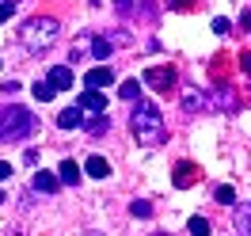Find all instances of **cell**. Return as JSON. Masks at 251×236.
<instances>
[{
  "label": "cell",
  "mask_w": 251,
  "mask_h": 236,
  "mask_svg": "<svg viewBox=\"0 0 251 236\" xmlns=\"http://www.w3.org/2000/svg\"><path fill=\"white\" fill-rule=\"evenodd\" d=\"M129 130H133V137L141 145H160L164 141V114H160V107L149 103V99H137V107L129 114Z\"/></svg>",
  "instance_id": "obj_1"
},
{
  "label": "cell",
  "mask_w": 251,
  "mask_h": 236,
  "mask_svg": "<svg viewBox=\"0 0 251 236\" xmlns=\"http://www.w3.org/2000/svg\"><path fill=\"white\" fill-rule=\"evenodd\" d=\"M34 130H38V118L27 107H0V141H23Z\"/></svg>",
  "instance_id": "obj_2"
},
{
  "label": "cell",
  "mask_w": 251,
  "mask_h": 236,
  "mask_svg": "<svg viewBox=\"0 0 251 236\" xmlns=\"http://www.w3.org/2000/svg\"><path fill=\"white\" fill-rule=\"evenodd\" d=\"M53 38H57V19H46V16L27 19V23H23V31H19V42L31 50V53H42Z\"/></svg>",
  "instance_id": "obj_3"
},
{
  "label": "cell",
  "mask_w": 251,
  "mask_h": 236,
  "mask_svg": "<svg viewBox=\"0 0 251 236\" xmlns=\"http://www.w3.org/2000/svg\"><path fill=\"white\" fill-rule=\"evenodd\" d=\"M175 69L172 65H152V69H145V84H152L156 92H172L175 88Z\"/></svg>",
  "instance_id": "obj_4"
},
{
  "label": "cell",
  "mask_w": 251,
  "mask_h": 236,
  "mask_svg": "<svg viewBox=\"0 0 251 236\" xmlns=\"http://www.w3.org/2000/svg\"><path fill=\"white\" fill-rule=\"evenodd\" d=\"M84 84H88V88H95V92H99V88H110V84H114V73H110V65H95V69H88Z\"/></svg>",
  "instance_id": "obj_5"
},
{
  "label": "cell",
  "mask_w": 251,
  "mask_h": 236,
  "mask_svg": "<svg viewBox=\"0 0 251 236\" xmlns=\"http://www.w3.org/2000/svg\"><path fill=\"white\" fill-rule=\"evenodd\" d=\"M76 107H80V110H88V114H103V110H107V95L92 88V92H84V95L76 99Z\"/></svg>",
  "instance_id": "obj_6"
},
{
  "label": "cell",
  "mask_w": 251,
  "mask_h": 236,
  "mask_svg": "<svg viewBox=\"0 0 251 236\" xmlns=\"http://www.w3.org/2000/svg\"><path fill=\"white\" fill-rule=\"evenodd\" d=\"M172 183H175V187H194V183H198V168H194L190 160L175 164V172H172Z\"/></svg>",
  "instance_id": "obj_7"
},
{
  "label": "cell",
  "mask_w": 251,
  "mask_h": 236,
  "mask_svg": "<svg viewBox=\"0 0 251 236\" xmlns=\"http://www.w3.org/2000/svg\"><path fill=\"white\" fill-rule=\"evenodd\" d=\"M46 80L57 88V92H69V88H73V69H69V65H57V69H50Z\"/></svg>",
  "instance_id": "obj_8"
},
{
  "label": "cell",
  "mask_w": 251,
  "mask_h": 236,
  "mask_svg": "<svg viewBox=\"0 0 251 236\" xmlns=\"http://www.w3.org/2000/svg\"><path fill=\"white\" fill-rule=\"evenodd\" d=\"M31 187L38 190V194H53V190L61 187V183H57V175H53V172H38V175H34V183H31Z\"/></svg>",
  "instance_id": "obj_9"
},
{
  "label": "cell",
  "mask_w": 251,
  "mask_h": 236,
  "mask_svg": "<svg viewBox=\"0 0 251 236\" xmlns=\"http://www.w3.org/2000/svg\"><path fill=\"white\" fill-rule=\"evenodd\" d=\"M57 126H61V130H76V126H84V110H80V107H69V110H61Z\"/></svg>",
  "instance_id": "obj_10"
},
{
  "label": "cell",
  "mask_w": 251,
  "mask_h": 236,
  "mask_svg": "<svg viewBox=\"0 0 251 236\" xmlns=\"http://www.w3.org/2000/svg\"><path fill=\"white\" fill-rule=\"evenodd\" d=\"M236 229H240V236H251V202H244V206H236Z\"/></svg>",
  "instance_id": "obj_11"
},
{
  "label": "cell",
  "mask_w": 251,
  "mask_h": 236,
  "mask_svg": "<svg viewBox=\"0 0 251 236\" xmlns=\"http://www.w3.org/2000/svg\"><path fill=\"white\" fill-rule=\"evenodd\" d=\"M84 172L92 175V179H107V175H110V164H107L103 157H92L88 164H84Z\"/></svg>",
  "instance_id": "obj_12"
},
{
  "label": "cell",
  "mask_w": 251,
  "mask_h": 236,
  "mask_svg": "<svg viewBox=\"0 0 251 236\" xmlns=\"http://www.w3.org/2000/svg\"><path fill=\"white\" fill-rule=\"evenodd\" d=\"M57 179H61V183H76V179H80L76 160H61V168H57Z\"/></svg>",
  "instance_id": "obj_13"
},
{
  "label": "cell",
  "mask_w": 251,
  "mask_h": 236,
  "mask_svg": "<svg viewBox=\"0 0 251 236\" xmlns=\"http://www.w3.org/2000/svg\"><path fill=\"white\" fill-rule=\"evenodd\" d=\"M31 92H34V99H42V103H50V99H53V95H57V88H53V84H50V80H38V84H34Z\"/></svg>",
  "instance_id": "obj_14"
},
{
  "label": "cell",
  "mask_w": 251,
  "mask_h": 236,
  "mask_svg": "<svg viewBox=\"0 0 251 236\" xmlns=\"http://www.w3.org/2000/svg\"><path fill=\"white\" fill-rule=\"evenodd\" d=\"M183 107H187V110H198V107H205V95L198 92V88H187V95H183Z\"/></svg>",
  "instance_id": "obj_15"
},
{
  "label": "cell",
  "mask_w": 251,
  "mask_h": 236,
  "mask_svg": "<svg viewBox=\"0 0 251 236\" xmlns=\"http://www.w3.org/2000/svg\"><path fill=\"white\" fill-rule=\"evenodd\" d=\"M84 130H88V133H95V137H99V133H107V114H92Z\"/></svg>",
  "instance_id": "obj_16"
},
{
  "label": "cell",
  "mask_w": 251,
  "mask_h": 236,
  "mask_svg": "<svg viewBox=\"0 0 251 236\" xmlns=\"http://www.w3.org/2000/svg\"><path fill=\"white\" fill-rule=\"evenodd\" d=\"M187 229H190V236H209V221L205 217H190Z\"/></svg>",
  "instance_id": "obj_17"
},
{
  "label": "cell",
  "mask_w": 251,
  "mask_h": 236,
  "mask_svg": "<svg viewBox=\"0 0 251 236\" xmlns=\"http://www.w3.org/2000/svg\"><path fill=\"white\" fill-rule=\"evenodd\" d=\"M118 95H122V99H137V95H141V84H137V80H122Z\"/></svg>",
  "instance_id": "obj_18"
},
{
  "label": "cell",
  "mask_w": 251,
  "mask_h": 236,
  "mask_svg": "<svg viewBox=\"0 0 251 236\" xmlns=\"http://www.w3.org/2000/svg\"><path fill=\"white\" fill-rule=\"evenodd\" d=\"M92 50H95V57H99V61H107V57H110V42H107V38H95Z\"/></svg>",
  "instance_id": "obj_19"
},
{
  "label": "cell",
  "mask_w": 251,
  "mask_h": 236,
  "mask_svg": "<svg viewBox=\"0 0 251 236\" xmlns=\"http://www.w3.org/2000/svg\"><path fill=\"white\" fill-rule=\"evenodd\" d=\"M213 198H217V202H225V206H232V202H236V190H232V187H217V190H213Z\"/></svg>",
  "instance_id": "obj_20"
},
{
  "label": "cell",
  "mask_w": 251,
  "mask_h": 236,
  "mask_svg": "<svg viewBox=\"0 0 251 236\" xmlns=\"http://www.w3.org/2000/svg\"><path fill=\"white\" fill-rule=\"evenodd\" d=\"M129 213H133V217H152V206H149V202H133V206H129Z\"/></svg>",
  "instance_id": "obj_21"
},
{
  "label": "cell",
  "mask_w": 251,
  "mask_h": 236,
  "mask_svg": "<svg viewBox=\"0 0 251 236\" xmlns=\"http://www.w3.org/2000/svg\"><path fill=\"white\" fill-rule=\"evenodd\" d=\"M213 31H217V34H228V31H232V23H228V19H213Z\"/></svg>",
  "instance_id": "obj_22"
},
{
  "label": "cell",
  "mask_w": 251,
  "mask_h": 236,
  "mask_svg": "<svg viewBox=\"0 0 251 236\" xmlns=\"http://www.w3.org/2000/svg\"><path fill=\"white\" fill-rule=\"evenodd\" d=\"M114 8H118L122 16H129V12H133V0H114Z\"/></svg>",
  "instance_id": "obj_23"
},
{
  "label": "cell",
  "mask_w": 251,
  "mask_h": 236,
  "mask_svg": "<svg viewBox=\"0 0 251 236\" xmlns=\"http://www.w3.org/2000/svg\"><path fill=\"white\" fill-rule=\"evenodd\" d=\"M12 12H16V4H0V23H4V19L12 16Z\"/></svg>",
  "instance_id": "obj_24"
},
{
  "label": "cell",
  "mask_w": 251,
  "mask_h": 236,
  "mask_svg": "<svg viewBox=\"0 0 251 236\" xmlns=\"http://www.w3.org/2000/svg\"><path fill=\"white\" fill-rule=\"evenodd\" d=\"M240 27H244V31H251V8L244 12V16H240Z\"/></svg>",
  "instance_id": "obj_25"
},
{
  "label": "cell",
  "mask_w": 251,
  "mask_h": 236,
  "mask_svg": "<svg viewBox=\"0 0 251 236\" xmlns=\"http://www.w3.org/2000/svg\"><path fill=\"white\" fill-rule=\"evenodd\" d=\"M240 65H244V73H251V50H244V57H240Z\"/></svg>",
  "instance_id": "obj_26"
},
{
  "label": "cell",
  "mask_w": 251,
  "mask_h": 236,
  "mask_svg": "<svg viewBox=\"0 0 251 236\" xmlns=\"http://www.w3.org/2000/svg\"><path fill=\"white\" fill-rule=\"evenodd\" d=\"M190 4H194V0H172V8H179V12H187Z\"/></svg>",
  "instance_id": "obj_27"
},
{
  "label": "cell",
  "mask_w": 251,
  "mask_h": 236,
  "mask_svg": "<svg viewBox=\"0 0 251 236\" xmlns=\"http://www.w3.org/2000/svg\"><path fill=\"white\" fill-rule=\"evenodd\" d=\"M8 175H12V164H4V160H0V179H8Z\"/></svg>",
  "instance_id": "obj_28"
},
{
  "label": "cell",
  "mask_w": 251,
  "mask_h": 236,
  "mask_svg": "<svg viewBox=\"0 0 251 236\" xmlns=\"http://www.w3.org/2000/svg\"><path fill=\"white\" fill-rule=\"evenodd\" d=\"M0 202H4V190H0Z\"/></svg>",
  "instance_id": "obj_29"
},
{
  "label": "cell",
  "mask_w": 251,
  "mask_h": 236,
  "mask_svg": "<svg viewBox=\"0 0 251 236\" xmlns=\"http://www.w3.org/2000/svg\"><path fill=\"white\" fill-rule=\"evenodd\" d=\"M156 236H168V233H156Z\"/></svg>",
  "instance_id": "obj_30"
}]
</instances>
